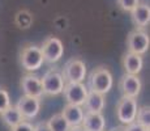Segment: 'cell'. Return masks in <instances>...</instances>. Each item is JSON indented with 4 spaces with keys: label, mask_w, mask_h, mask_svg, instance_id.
I'll use <instances>...</instances> for the list:
<instances>
[{
    "label": "cell",
    "mask_w": 150,
    "mask_h": 131,
    "mask_svg": "<svg viewBox=\"0 0 150 131\" xmlns=\"http://www.w3.org/2000/svg\"><path fill=\"white\" fill-rule=\"evenodd\" d=\"M11 131H34V126L29 121L24 119L22 122H20L17 126H14L11 129Z\"/></svg>",
    "instance_id": "obj_23"
},
{
    "label": "cell",
    "mask_w": 150,
    "mask_h": 131,
    "mask_svg": "<svg viewBox=\"0 0 150 131\" xmlns=\"http://www.w3.org/2000/svg\"><path fill=\"white\" fill-rule=\"evenodd\" d=\"M132 20L138 28H145L150 22V8L148 4H137L131 11Z\"/></svg>",
    "instance_id": "obj_16"
},
{
    "label": "cell",
    "mask_w": 150,
    "mask_h": 131,
    "mask_svg": "<svg viewBox=\"0 0 150 131\" xmlns=\"http://www.w3.org/2000/svg\"><path fill=\"white\" fill-rule=\"evenodd\" d=\"M83 105H85L86 113H102V110L105 109V105H106L105 94L89 91Z\"/></svg>",
    "instance_id": "obj_14"
},
{
    "label": "cell",
    "mask_w": 150,
    "mask_h": 131,
    "mask_svg": "<svg viewBox=\"0 0 150 131\" xmlns=\"http://www.w3.org/2000/svg\"><path fill=\"white\" fill-rule=\"evenodd\" d=\"M149 46H150L149 34L145 33L144 30H140V29L133 30L127 37V47H128V51L131 52L142 55L148 51Z\"/></svg>",
    "instance_id": "obj_7"
},
{
    "label": "cell",
    "mask_w": 150,
    "mask_h": 131,
    "mask_svg": "<svg viewBox=\"0 0 150 131\" xmlns=\"http://www.w3.org/2000/svg\"><path fill=\"white\" fill-rule=\"evenodd\" d=\"M124 130L125 131H149L148 127H144L142 125L137 123L136 121L129 123V125H125V126H124Z\"/></svg>",
    "instance_id": "obj_24"
},
{
    "label": "cell",
    "mask_w": 150,
    "mask_h": 131,
    "mask_svg": "<svg viewBox=\"0 0 150 131\" xmlns=\"http://www.w3.org/2000/svg\"><path fill=\"white\" fill-rule=\"evenodd\" d=\"M11 105V98H9V93L5 88L0 87V113L4 112L8 106Z\"/></svg>",
    "instance_id": "obj_21"
},
{
    "label": "cell",
    "mask_w": 150,
    "mask_h": 131,
    "mask_svg": "<svg viewBox=\"0 0 150 131\" xmlns=\"http://www.w3.org/2000/svg\"><path fill=\"white\" fill-rule=\"evenodd\" d=\"M114 80H112V75L106 67H97L93 69L89 76V88L90 91L100 93V94H106L111 91Z\"/></svg>",
    "instance_id": "obj_1"
},
{
    "label": "cell",
    "mask_w": 150,
    "mask_h": 131,
    "mask_svg": "<svg viewBox=\"0 0 150 131\" xmlns=\"http://www.w3.org/2000/svg\"><path fill=\"white\" fill-rule=\"evenodd\" d=\"M20 85H21V89L24 91V93L26 96L37 97V98H41L43 96L41 77L35 76V75L28 74V75H25V76H22Z\"/></svg>",
    "instance_id": "obj_11"
},
{
    "label": "cell",
    "mask_w": 150,
    "mask_h": 131,
    "mask_svg": "<svg viewBox=\"0 0 150 131\" xmlns=\"http://www.w3.org/2000/svg\"><path fill=\"white\" fill-rule=\"evenodd\" d=\"M144 66V60L142 57L138 54H134V52L128 51L123 58V67L125 69L127 74L131 75H138Z\"/></svg>",
    "instance_id": "obj_15"
},
{
    "label": "cell",
    "mask_w": 150,
    "mask_h": 131,
    "mask_svg": "<svg viewBox=\"0 0 150 131\" xmlns=\"http://www.w3.org/2000/svg\"><path fill=\"white\" fill-rule=\"evenodd\" d=\"M20 62L26 71H37L43 64V54L39 46L25 45L20 52Z\"/></svg>",
    "instance_id": "obj_2"
},
{
    "label": "cell",
    "mask_w": 150,
    "mask_h": 131,
    "mask_svg": "<svg viewBox=\"0 0 150 131\" xmlns=\"http://www.w3.org/2000/svg\"><path fill=\"white\" fill-rule=\"evenodd\" d=\"M71 131H86V130L82 126H76V127H72Z\"/></svg>",
    "instance_id": "obj_26"
},
{
    "label": "cell",
    "mask_w": 150,
    "mask_h": 131,
    "mask_svg": "<svg viewBox=\"0 0 150 131\" xmlns=\"http://www.w3.org/2000/svg\"><path fill=\"white\" fill-rule=\"evenodd\" d=\"M110 131H125V130H124V126H117V127H114V129H111Z\"/></svg>",
    "instance_id": "obj_27"
},
{
    "label": "cell",
    "mask_w": 150,
    "mask_h": 131,
    "mask_svg": "<svg viewBox=\"0 0 150 131\" xmlns=\"http://www.w3.org/2000/svg\"><path fill=\"white\" fill-rule=\"evenodd\" d=\"M42 81V88H43V93L47 96H57L63 92L64 88V77L60 72L57 71H51L46 72L43 75V77L41 79Z\"/></svg>",
    "instance_id": "obj_4"
},
{
    "label": "cell",
    "mask_w": 150,
    "mask_h": 131,
    "mask_svg": "<svg viewBox=\"0 0 150 131\" xmlns=\"http://www.w3.org/2000/svg\"><path fill=\"white\" fill-rule=\"evenodd\" d=\"M137 123L142 125L144 127H148L150 125V109L149 106H142L140 109H137V114H136Z\"/></svg>",
    "instance_id": "obj_20"
},
{
    "label": "cell",
    "mask_w": 150,
    "mask_h": 131,
    "mask_svg": "<svg viewBox=\"0 0 150 131\" xmlns=\"http://www.w3.org/2000/svg\"><path fill=\"white\" fill-rule=\"evenodd\" d=\"M16 107L25 119H33L38 115L39 110H41V100L25 94L18 100Z\"/></svg>",
    "instance_id": "obj_9"
},
{
    "label": "cell",
    "mask_w": 150,
    "mask_h": 131,
    "mask_svg": "<svg viewBox=\"0 0 150 131\" xmlns=\"http://www.w3.org/2000/svg\"><path fill=\"white\" fill-rule=\"evenodd\" d=\"M41 50L43 54V60L47 63H56L62 59L64 47L63 42L57 37H48L42 43Z\"/></svg>",
    "instance_id": "obj_5"
},
{
    "label": "cell",
    "mask_w": 150,
    "mask_h": 131,
    "mask_svg": "<svg viewBox=\"0 0 150 131\" xmlns=\"http://www.w3.org/2000/svg\"><path fill=\"white\" fill-rule=\"evenodd\" d=\"M137 101L136 98L132 97H122V100H119L116 106V115L117 119L125 126L132 122L136 121V114H137Z\"/></svg>",
    "instance_id": "obj_3"
},
{
    "label": "cell",
    "mask_w": 150,
    "mask_h": 131,
    "mask_svg": "<svg viewBox=\"0 0 150 131\" xmlns=\"http://www.w3.org/2000/svg\"><path fill=\"white\" fill-rule=\"evenodd\" d=\"M34 131H51L47 122H39L34 126Z\"/></svg>",
    "instance_id": "obj_25"
},
{
    "label": "cell",
    "mask_w": 150,
    "mask_h": 131,
    "mask_svg": "<svg viewBox=\"0 0 150 131\" xmlns=\"http://www.w3.org/2000/svg\"><path fill=\"white\" fill-rule=\"evenodd\" d=\"M81 126L86 131H105L106 121L102 113H85Z\"/></svg>",
    "instance_id": "obj_13"
},
{
    "label": "cell",
    "mask_w": 150,
    "mask_h": 131,
    "mask_svg": "<svg viewBox=\"0 0 150 131\" xmlns=\"http://www.w3.org/2000/svg\"><path fill=\"white\" fill-rule=\"evenodd\" d=\"M83 109L80 105H73V104H67L64 106V109L62 110V115L67 119L71 127L81 126L82 119H83Z\"/></svg>",
    "instance_id": "obj_12"
},
{
    "label": "cell",
    "mask_w": 150,
    "mask_h": 131,
    "mask_svg": "<svg viewBox=\"0 0 150 131\" xmlns=\"http://www.w3.org/2000/svg\"><path fill=\"white\" fill-rule=\"evenodd\" d=\"M47 123L50 126L51 131H71L72 129L67 122V119L62 115V113L52 115L50 118V121H47Z\"/></svg>",
    "instance_id": "obj_18"
},
{
    "label": "cell",
    "mask_w": 150,
    "mask_h": 131,
    "mask_svg": "<svg viewBox=\"0 0 150 131\" xmlns=\"http://www.w3.org/2000/svg\"><path fill=\"white\" fill-rule=\"evenodd\" d=\"M86 76V66L80 59H69L64 66V77L65 83H82Z\"/></svg>",
    "instance_id": "obj_6"
},
{
    "label": "cell",
    "mask_w": 150,
    "mask_h": 131,
    "mask_svg": "<svg viewBox=\"0 0 150 131\" xmlns=\"http://www.w3.org/2000/svg\"><path fill=\"white\" fill-rule=\"evenodd\" d=\"M14 24L20 29H29L33 24V14L28 9H21L14 16Z\"/></svg>",
    "instance_id": "obj_19"
},
{
    "label": "cell",
    "mask_w": 150,
    "mask_h": 131,
    "mask_svg": "<svg viewBox=\"0 0 150 131\" xmlns=\"http://www.w3.org/2000/svg\"><path fill=\"white\" fill-rule=\"evenodd\" d=\"M117 4L125 12H131L134 7L138 4V0H117Z\"/></svg>",
    "instance_id": "obj_22"
},
{
    "label": "cell",
    "mask_w": 150,
    "mask_h": 131,
    "mask_svg": "<svg viewBox=\"0 0 150 131\" xmlns=\"http://www.w3.org/2000/svg\"><path fill=\"white\" fill-rule=\"evenodd\" d=\"M119 87L124 97L137 98V96L141 92V88H142V84H141V80L137 75L125 74L120 80Z\"/></svg>",
    "instance_id": "obj_10"
},
{
    "label": "cell",
    "mask_w": 150,
    "mask_h": 131,
    "mask_svg": "<svg viewBox=\"0 0 150 131\" xmlns=\"http://www.w3.org/2000/svg\"><path fill=\"white\" fill-rule=\"evenodd\" d=\"M0 114H1L3 122H4V123L7 125L9 129L17 126L20 122H22L25 119L24 117H22L21 113L18 112V109H17L16 106H12V105H9V106H8L4 112L0 113Z\"/></svg>",
    "instance_id": "obj_17"
},
{
    "label": "cell",
    "mask_w": 150,
    "mask_h": 131,
    "mask_svg": "<svg viewBox=\"0 0 150 131\" xmlns=\"http://www.w3.org/2000/svg\"><path fill=\"white\" fill-rule=\"evenodd\" d=\"M88 92L89 89L82 83H65L62 93H64V97L68 104L82 106Z\"/></svg>",
    "instance_id": "obj_8"
}]
</instances>
